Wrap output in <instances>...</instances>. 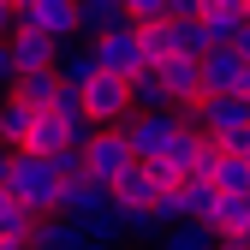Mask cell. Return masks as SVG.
I'll use <instances>...</instances> for the list:
<instances>
[{"instance_id": "44dd1931", "label": "cell", "mask_w": 250, "mask_h": 250, "mask_svg": "<svg viewBox=\"0 0 250 250\" xmlns=\"http://www.w3.org/2000/svg\"><path fill=\"white\" fill-rule=\"evenodd\" d=\"M161 244V227H155L149 208H125V232H119V250H155Z\"/></svg>"}, {"instance_id": "7c38bea8", "label": "cell", "mask_w": 250, "mask_h": 250, "mask_svg": "<svg viewBox=\"0 0 250 250\" xmlns=\"http://www.w3.org/2000/svg\"><path fill=\"white\" fill-rule=\"evenodd\" d=\"M203 173H208V185L221 197H250V161L244 155H232V149H214L208 143V161H203Z\"/></svg>"}, {"instance_id": "7402d4cb", "label": "cell", "mask_w": 250, "mask_h": 250, "mask_svg": "<svg viewBox=\"0 0 250 250\" xmlns=\"http://www.w3.org/2000/svg\"><path fill=\"white\" fill-rule=\"evenodd\" d=\"M12 96H18L24 107L48 113V107H54V96H60V78H54V72H30V78H18V83H12Z\"/></svg>"}, {"instance_id": "ffe728a7", "label": "cell", "mask_w": 250, "mask_h": 250, "mask_svg": "<svg viewBox=\"0 0 250 250\" xmlns=\"http://www.w3.org/2000/svg\"><path fill=\"white\" fill-rule=\"evenodd\" d=\"M155 250H221V244H214V232L203 221H179V227H161V244Z\"/></svg>"}, {"instance_id": "f1b7e54d", "label": "cell", "mask_w": 250, "mask_h": 250, "mask_svg": "<svg viewBox=\"0 0 250 250\" xmlns=\"http://www.w3.org/2000/svg\"><path fill=\"white\" fill-rule=\"evenodd\" d=\"M238 244H250V197H238Z\"/></svg>"}, {"instance_id": "d4e9b609", "label": "cell", "mask_w": 250, "mask_h": 250, "mask_svg": "<svg viewBox=\"0 0 250 250\" xmlns=\"http://www.w3.org/2000/svg\"><path fill=\"white\" fill-rule=\"evenodd\" d=\"M30 155H60L66 149V119H54V113H42L36 119V131H30V143H24Z\"/></svg>"}, {"instance_id": "9a60e30c", "label": "cell", "mask_w": 250, "mask_h": 250, "mask_svg": "<svg viewBox=\"0 0 250 250\" xmlns=\"http://www.w3.org/2000/svg\"><path fill=\"white\" fill-rule=\"evenodd\" d=\"M36 107H24L18 96H0V143H6V149H24L30 143V131H36Z\"/></svg>"}, {"instance_id": "7a4b0ae2", "label": "cell", "mask_w": 250, "mask_h": 250, "mask_svg": "<svg viewBox=\"0 0 250 250\" xmlns=\"http://www.w3.org/2000/svg\"><path fill=\"white\" fill-rule=\"evenodd\" d=\"M203 137L238 155L250 137V96H203Z\"/></svg>"}, {"instance_id": "d590c367", "label": "cell", "mask_w": 250, "mask_h": 250, "mask_svg": "<svg viewBox=\"0 0 250 250\" xmlns=\"http://www.w3.org/2000/svg\"><path fill=\"white\" fill-rule=\"evenodd\" d=\"M0 250H24V244H0Z\"/></svg>"}, {"instance_id": "4dcf8cb0", "label": "cell", "mask_w": 250, "mask_h": 250, "mask_svg": "<svg viewBox=\"0 0 250 250\" xmlns=\"http://www.w3.org/2000/svg\"><path fill=\"white\" fill-rule=\"evenodd\" d=\"M12 155H18V149H6V143H0V185H6V167H12Z\"/></svg>"}, {"instance_id": "52a82bcc", "label": "cell", "mask_w": 250, "mask_h": 250, "mask_svg": "<svg viewBox=\"0 0 250 250\" xmlns=\"http://www.w3.org/2000/svg\"><path fill=\"white\" fill-rule=\"evenodd\" d=\"M18 30H36V36L66 48V42H78V0H42V6L18 12Z\"/></svg>"}, {"instance_id": "d6986e66", "label": "cell", "mask_w": 250, "mask_h": 250, "mask_svg": "<svg viewBox=\"0 0 250 250\" xmlns=\"http://www.w3.org/2000/svg\"><path fill=\"white\" fill-rule=\"evenodd\" d=\"M173 191H179L185 221H203V227H208V214H214V203H221V191H214L208 179H185V185H173Z\"/></svg>"}, {"instance_id": "4fadbf2b", "label": "cell", "mask_w": 250, "mask_h": 250, "mask_svg": "<svg viewBox=\"0 0 250 250\" xmlns=\"http://www.w3.org/2000/svg\"><path fill=\"white\" fill-rule=\"evenodd\" d=\"M125 24H131V12L119 0H78V42H102V36H113Z\"/></svg>"}, {"instance_id": "83f0119b", "label": "cell", "mask_w": 250, "mask_h": 250, "mask_svg": "<svg viewBox=\"0 0 250 250\" xmlns=\"http://www.w3.org/2000/svg\"><path fill=\"white\" fill-rule=\"evenodd\" d=\"M167 18H203V0H167Z\"/></svg>"}, {"instance_id": "5bb4252c", "label": "cell", "mask_w": 250, "mask_h": 250, "mask_svg": "<svg viewBox=\"0 0 250 250\" xmlns=\"http://www.w3.org/2000/svg\"><path fill=\"white\" fill-rule=\"evenodd\" d=\"M54 78L66 83V89H78V96H83V89L102 78V66H96V48H89V42H66V48H60V66H54Z\"/></svg>"}, {"instance_id": "5b68a950", "label": "cell", "mask_w": 250, "mask_h": 250, "mask_svg": "<svg viewBox=\"0 0 250 250\" xmlns=\"http://www.w3.org/2000/svg\"><path fill=\"white\" fill-rule=\"evenodd\" d=\"M96 48V66L107 72V78H143L149 66H143V42H137V24H125V30H113V36H102V42H89Z\"/></svg>"}, {"instance_id": "1f68e13d", "label": "cell", "mask_w": 250, "mask_h": 250, "mask_svg": "<svg viewBox=\"0 0 250 250\" xmlns=\"http://www.w3.org/2000/svg\"><path fill=\"white\" fill-rule=\"evenodd\" d=\"M78 250H119V244H102V238H83Z\"/></svg>"}, {"instance_id": "cb8c5ba5", "label": "cell", "mask_w": 250, "mask_h": 250, "mask_svg": "<svg viewBox=\"0 0 250 250\" xmlns=\"http://www.w3.org/2000/svg\"><path fill=\"white\" fill-rule=\"evenodd\" d=\"M167 107H173V102H167V89H161L155 72L131 78V113H167Z\"/></svg>"}, {"instance_id": "836d02e7", "label": "cell", "mask_w": 250, "mask_h": 250, "mask_svg": "<svg viewBox=\"0 0 250 250\" xmlns=\"http://www.w3.org/2000/svg\"><path fill=\"white\" fill-rule=\"evenodd\" d=\"M238 155H244V161H250V137H244V149H238Z\"/></svg>"}, {"instance_id": "d6a6232c", "label": "cell", "mask_w": 250, "mask_h": 250, "mask_svg": "<svg viewBox=\"0 0 250 250\" xmlns=\"http://www.w3.org/2000/svg\"><path fill=\"white\" fill-rule=\"evenodd\" d=\"M12 6H18V12H30V6H42V0H12Z\"/></svg>"}, {"instance_id": "8992f818", "label": "cell", "mask_w": 250, "mask_h": 250, "mask_svg": "<svg viewBox=\"0 0 250 250\" xmlns=\"http://www.w3.org/2000/svg\"><path fill=\"white\" fill-rule=\"evenodd\" d=\"M131 161H137V155H131V143H125V131H96V137H89V149H83L89 179L107 185V191H113V179L131 167Z\"/></svg>"}, {"instance_id": "9c48e42d", "label": "cell", "mask_w": 250, "mask_h": 250, "mask_svg": "<svg viewBox=\"0 0 250 250\" xmlns=\"http://www.w3.org/2000/svg\"><path fill=\"white\" fill-rule=\"evenodd\" d=\"M155 78H161V89H167V102H173V107H191V102H203V60H185V54H173L167 66H155Z\"/></svg>"}, {"instance_id": "2e32d148", "label": "cell", "mask_w": 250, "mask_h": 250, "mask_svg": "<svg viewBox=\"0 0 250 250\" xmlns=\"http://www.w3.org/2000/svg\"><path fill=\"white\" fill-rule=\"evenodd\" d=\"M36 221H42V214H30L6 185H0V244H24L30 250V227H36Z\"/></svg>"}, {"instance_id": "3957f363", "label": "cell", "mask_w": 250, "mask_h": 250, "mask_svg": "<svg viewBox=\"0 0 250 250\" xmlns=\"http://www.w3.org/2000/svg\"><path fill=\"white\" fill-rule=\"evenodd\" d=\"M119 131H125V143H131V155L149 167V161H161V155L173 149V137L185 131V125H179V113L167 107V113H131Z\"/></svg>"}, {"instance_id": "4316f807", "label": "cell", "mask_w": 250, "mask_h": 250, "mask_svg": "<svg viewBox=\"0 0 250 250\" xmlns=\"http://www.w3.org/2000/svg\"><path fill=\"white\" fill-rule=\"evenodd\" d=\"M12 30H18V6L0 0V42H12Z\"/></svg>"}, {"instance_id": "484cf974", "label": "cell", "mask_w": 250, "mask_h": 250, "mask_svg": "<svg viewBox=\"0 0 250 250\" xmlns=\"http://www.w3.org/2000/svg\"><path fill=\"white\" fill-rule=\"evenodd\" d=\"M125 12H131V24H161L167 18V0H119Z\"/></svg>"}, {"instance_id": "e575fe53", "label": "cell", "mask_w": 250, "mask_h": 250, "mask_svg": "<svg viewBox=\"0 0 250 250\" xmlns=\"http://www.w3.org/2000/svg\"><path fill=\"white\" fill-rule=\"evenodd\" d=\"M221 250H250V244H221Z\"/></svg>"}, {"instance_id": "ac0fdd59", "label": "cell", "mask_w": 250, "mask_h": 250, "mask_svg": "<svg viewBox=\"0 0 250 250\" xmlns=\"http://www.w3.org/2000/svg\"><path fill=\"white\" fill-rule=\"evenodd\" d=\"M167 24H173V54H185V60L214 54V36H208L203 18H167Z\"/></svg>"}, {"instance_id": "ba28073f", "label": "cell", "mask_w": 250, "mask_h": 250, "mask_svg": "<svg viewBox=\"0 0 250 250\" xmlns=\"http://www.w3.org/2000/svg\"><path fill=\"white\" fill-rule=\"evenodd\" d=\"M203 96H250V66L232 48L203 54Z\"/></svg>"}, {"instance_id": "603a6c76", "label": "cell", "mask_w": 250, "mask_h": 250, "mask_svg": "<svg viewBox=\"0 0 250 250\" xmlns=\"http://www.w3.org/2000/svg\"><path fill=\"white\" fill-rule=\"evenodd\" d=\"M137 42H143V66L155 72V66H167L173 60V24L161 18V24H137Z\"/></svg>"}, {"instance_id": "277c9868", "label": "cell", "mask_w": 250, "mask_h": 250, "mask_svg": "<svg viewBox=\"0 0 250 250\" xmlns=\"http://www.w3.org/2000/svg\"><path fill=\"white\" fill-rule=\"evenodd\" d=\"M83 113H89V125H96V131H119L125 119H131V83L125 78H96L83 89Z\"/></svg>"}, {"instance_id": "30bf717a", "label": "cell", "mask_w": 250, "mask_h": 250, "mask_svg": "<svg viewBox=\"0 0 250 250\" xmlns=\"http://www.w3.org/2000/svg\"><path fill=\"white\" fill-rule=\"evenodd\" d=\"M6 54H12V72H18V78H30V72H54V66H60V42L36 36V30H12Z\"/></svg>"}, {"instance_id": "f546056e", "label": "cell", "mask_w": 250, "mask_h": 250, "mask_svg": "<svg viewBox=\"0 0 250 250\" xmlns=\"http://www.w3.org/2000/svg\"><path fill=\"white\" fill-rule=\"evenodd\" d=\"M232 54H238V60H244V66H250V24H244V30H238V36H232Z\"/></svg>"}, {"instance_id": "e0dca14e", "label": "cell", "mask_w": 250, "mask_h": 250, "mask_svg": "<svg viewBox=\"0 0 250 250\" xmlns=\"http://www.w3.org/2000/svg\"><path fill=\"white\" fill-rule=\"evenodd\" d=\"M78 244H83V232L72 221H60V214H42L30 227V250H78Z\"/></svg>"}, {"instance_id": "8fae6325", "label": "cell", "mask_w": 250, "mask_h": 250, "mask_svg": "<svg viewBox=\"0 0 250 250\" xmlns=\"http://www.w3.org/2000/svg\"><path fill=\"white\" fill-rule=\"evenodd\" d=\"M161 191H173V185H161L155 167H143V161H131V167L113 179V203H119V208H155Z\"/></svg>"}, {"instance_id": "6da1fadb", "label": "cell", "mask_w": 250, "mask_h": 250, "mask_svg": "<svg viewBox=\"0 0 250 250\" xmlns=\"http://www.w3.org/2000/svg\"><path fill=\"white\" fill-rule=\"evenodd\" d=\"M6 191H12L30 214H54V208H60V173H54L48 155L18 149V155H12V167H6Z\"/></svg>"}]
</instances>
